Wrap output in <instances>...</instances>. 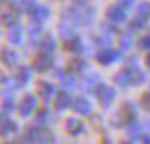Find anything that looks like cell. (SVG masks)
I'll list each match as a JSON object with an SVG mask.
<instances>
[{"mask_svg": "<svg viewBox=\"0 0 150 144\" xmlns=\"http://www.w3.org/2000/svg\"><path fill=\"white\" fill-rule=\"evenodd\" d=\"M36 105H37L36 97H34L33 94H26L23 99H21V104H20V107H18V112H20V115L23 118H26V117H29V115L33 113V110L36 108Z\"/></svg>", "mask_w": 150, "mask_h": 144, "instance_id": "cell-1", "label": "cell"}, {"mask_svg": "<svg viewBox=\"0 0 150 144\" xmlns=\"http://www.w3.org/2000/svg\"><path fill=\"white\" fill-rule=\"evenodd\" d=\"M52 66H53L52 57L44 55V53H39V55L34 58V63H33V68L36 70L37 73H45V71H49Z\"/></svg>", "mask_w": 150, "mask_h": 144, "instance_id": "cell-2", "label": "cell"}, {"mask_svg": "<svg viewBox=\"0 0 150 144\" xmlns=\"http://www.w3.org/2000/svg\"><path fill=\"white\" fill-rule=\"evenodd\" d=\"M18 20H20V10H18V8H15L13 5H11L10 8L2 10V13H0V23L7 24V26L16 24Z\"/></svg>", "mask_w": 150, "mask_h": 144, "instance_id": "cell-3", "label": "cell"}, {"mask_svg": "<svg viewBox=\"0 0 150 144\" xmlns=\"http://www.w3.org/2000/svg\"><path fill=\"white\" fill-rule=\"evenodd\" d=\"M0 60L7 68H15L18 65V53L11 49H2L0 50Z\"/></svg>", "mask_w": 150, "mask_h": 144, "instance_id": "cell-4", "label": "cell"}, {"mask_svg": "<svg viewBox=\"0 0 150 144\" xmlns=\"http://www.w3.org/2000/svg\"><path fill=\"white\" fill-rule=\"evenodd\" d=\"M37 94L44 102H49L50 97L55 94V86L49 81H39L37 83Z\"/></svg>", "mask_w": 150, "mask_h": 144, "instance_id": "cell-5", "label": "cell"}, {"mask_svg": "<svg viewBox=\"0 0 150 144\" xmlns=\"http://www.w3.org/2000/svg\"><path fill=\"white\" fill-rule=\"evenodd\" d=\"M55 47H57V44H55V39H53L52 34H45L39 42V50H40V53H44V55L52 57V53L55 52Z\"/></svg>", "mask_w": 150, "mask_h": 144, "instance_id": "cell-6", "label": "cell"}, {"mask_svg": "<svg viewBox=\"0 0 150 144\" xmlns=\"http://www.w3.org/2000/svg\"><path fill=\"white\" fill-rule=\"evenodd\" d=\"M7 39H8V42L13 44V46H20V44L23 42V29H21V26L11 24L7 31Z\"/></svg>", "mask_w": 150, "mask_h": 144, "instance_id": "cell-7", "label": "cell"}, {"mask_svg": "<svg viewBox=\"0 0 150 144\" xmlns=\"http://www.w3.org/2000/svg\"><path fill=\"white\" fill-rule=\"evenodd\" d=\"M97 97L98 101L102 102V105H110L111 101L115 99V91L111 88H107V86H98V91H97Z\"/></svg>", "mask_w": 150, "mask_h": 144, "instance_id": "cell-8", "label": "cell"}, {"mask_svg": "<svg viewBox=\"0 0 150 144\" xmlns=\"http://www.w3.org/2000/svg\"><path fill=\"white\" fill-rule=\"evenodd\" d=\"M65 128L68 130L69 134H73V136H78V134H81L82 131H84V125H82L78 118H73V117L66 118Z\"/></svg>", "mask_w": 150, "mask_h": 144, "instance_id": "cell-9", "label": "cell"}, {"mask_svg": "<svg viewBox=\"0 0 150 144\" xmlns=\"http://www.w3.org/2000/svg\"><path fill=\"white\" fill-rule=\"evenodd\" d=\"M29 15H31V20H33V21L42 23V21H45L47 18L50 16V10L47 7H44V5H37V7L34 8Z\"/></svg>", "mask_w": 150, "mask_h": 144, "instance_id": "cell-10", "label": "cell"}, {"mask_svg": "<svg viewBox=\"0 0 150 144\" xmlns=\"http://www.w3.org/2000/svg\"><path fill=\"white\" fill-rule=\"evenodd\" d=\"M65 49L69 50L73 53H79L82 50V44H81V39L76 36H71L68 39H65Z\"/></svg>", "mask_w": 150, "mask_h": 144, "instance_id": "cell-11", "label": "cell"}, {"mask_svg": "<svg viewBox=\"0 0 150 144\" xmlns=\"http://www.w3.org/2000/svg\"><path fill=\"white\" fill-rule=\"evenodd\" d=\"M107 16H108V20L115 21V23H120V21H123L124 18H126V13H124L120 7L111 5V7L107 10Z\"/></svg>", "mask_w": 150, "mask_h": 144, "instance_id": "cell-12", "label": "cell"}, {"mask_svg": "<svg viewBox=\"0 0 150 144\" xmlns=\"http://www.w3.org/2000/svg\"><path fill=\"white\" fill-rule=\"evenodd\" d=\"M69 105H71V99H69V96L66 94L65 91L58 92L55 97V108L57 110H65V108H68Z\"/></svg>", "mask_w": 150, "mask_h": 144, "instance_id": "cell-13", "label": "cell"}, {"mask_svg": "<svg viewBox=\"0 0 150 144\" xmlns=\"http://www.w3.org/2000/svg\"><path fill=\"white\" fill-rule=\"evenodd\" d=\"M29 78H31V71H29V68L28 66H20L18 68V71H16V75H15V81H16V84L18 86H23V84H26L28 81H29Z\"/></svg>", "mask_w": 150, "mask_h": 144, "instance_id": "cell-14", "label": "cell"}, {"mask_svg": "<svg viewBox=\"0 0 150 144\" xmlns=\"http://www.w3.org/2000/svg\"><path fill=\"white\" fill-rule=\"evenodd\" d=\"M73 108L81 115H87L89 112H91V104H89L84 97H78L74 101V104H73Z\"/></svg>", "mask_w": 150, "mask_h": 144, "instance_id": "cell-15", "label": "cell"}, {"mask_svg": "<svg viewBox=\"0 0 150 144\" xmlns=\"http://www.w3.org/2000/svg\"><path fill=\"white\" fill-rule=\"evenodd\" d=\"M118 58V53L113 52V50H102L100 53L97 55V60L102 63V65H110L111 62Z\"/></svg>", "mask_w": 150, "mask_h": 144, "instance_id": "cell-16", "label": "cell"}, {"mask_svg": "<svg viewBox=\"0 0 150 144\" xmlns=\"http://www.w3.org/2000/svg\"><path fill=\"white\" fill-rule=\"evenodd\" d=\"M16 128H18L16 121L10 120V118H5V121L0 125V134H2V136H7V134H10V133H15Z\"/></svg>", "mask_w": 150, "mask_h": 144, "instance_id": "cell-17", "label": "cell"}, {"mask_svg": "<svg viewBox=\"0 0 150 144\" xmlns=\"http://www.w3.org/2000/svg\"><path fill=\"white\" fill-rule=\"evenodd\" d=\"M40 31H42V26H40V23H37V21H33V23L29 24V28H28V37H29L31 42H36V41L39 39Z\"/></svg>", "mask_w": 150, "mask_h": 144, "instance_id": "cell-18", "label": "cell"}, {"mask_svg": "<svg viewBox=\"0 0 150 144\" xmlns=\"http://www.w3.org/2000/svg\"><path fill=\"white\" fill-rule=\"evenodd\" d=\"M82 70H84V62H82V60H71V62H69L68 71L71 73V75H78Z\"/></svg>", "mask_w": 150, "mask_h": 144, "instance_id": "cell-19", "label": "cell"}, {"mask_svg": "<svg viewBox=\"0 0 150 144\" xmlns=\"http://www.w3.org/2000/svg\"><path fill=\"white\" fill-rule=\"evenodd\" d=\"M4 110L5 112H13L15 110V99L10 92L4 96Z\"/></svg>", "mask_w": 150, "mask_h": 144, "instance_id": "cell-20", "label": "cell"}, {"mask_svg": "<svg viewBox=\"0 0 150 144\" xmlns=\"http://www.w3.org/2000/svg\"><path fill=\"white\" fill-rule=\"evenodd\" d=\"M20 7H21V10H24L26 13H31V11L37 7V2L36 0H20Z\"/></svg>", "mask_w": 150, "mask_h": 144, "instance_id": "cell-21", "label": "cell"}, {"mask_svg": "<svg viewBox=\"0 0 150 144\" xmlns=\"http://www.w3.org/2000/svg\"><path fill=\"white\" fill-rule=\"evenodd\" d=\"M47 121H49V110H47V108H40L36 115V123L44 125V123H47Z\"/></svg>", "mask_w": 150, "mask_h": 144, "instance_id": "cell-22", "label": "cell"}, {"mask_svg": "<svg viewBox=\"0 0 150 144\" xmlns=\"http://www.w3.org/2000/svg\"><path fill=\"white\" fill-rule=\"evenodd\" d=\"M62 88L63 89H69V88H73V86H74V78H73V76H62Z\"/></svg>", "mask_w": 150, "mask_h": 144, "instance_id": "cell-23", "label": "cell"}, {"mask_svg": "<svg viewBox=\"0 0 150 144\" xmlns=\"http://www.w3.org/2000/svg\"><path fill=\"white\" fill-rule=\"evenodd\" d=\"M149 13H150V5L149 4H142L139 7V15L140 16H147Z\"/></svg>", "mask_w": 150, "mask_h": 144, "instance_id": "cell-24", "label": "cell"}, {"mask_svg": "<svg viewBox=\"0 0 150 144\" xmlns=\"http://www.w3.org/2000/svg\"><path fill=\"white\" fill-rule=\"evenodd\" d=\"M140 46H142L144 49H150V36L144 37V39L140 41Z\"/></svg>", "mask_w": 150, "mask_h": 144, "instance_id": "cell-25", "label": "cell"}, {"mask_svg": "<svg viewBox=\"0 0 150 144\" xmlns=\"http://www.w3.org/2000/svg\"><path fill=\"white\" fill-rule=\"evenodd\" d=\"M5 121V117H4V110H0V123H4Z\"/></svg>", "mask_w": 150, "mask_h": 144, "instance_id": "cell-26", "label": "cell"}, {"mask_svg": "<svg viewBox=\"0 0 150 144\" xmlns=\"http://www.w3.org/2000/svg\"><path fill=\"white\" fill-rule=\"evenodd\" d=\"M0 81H5V78H4V73L0 71Z\"/></svg>", "mask_w": 150, "mask_h": 144, "instance_id": "cell-27", "label": "cell"}, {"mask_svg": "<svg viewBox=\"0 0 150 144\" xmlns=\"http://www.w3.org/2000/svg\"><path fill=\"white\" fill-rule=\"evenodd\" d=\"M74 2H78V4H86V0H74Z\"/></svg>", "mask_w": 150, "mask_h": 144, "instance_id": "cell-28", "label": "cell"}, {"mask_svg": "<svg viewBox=\"0 0 150 144\" xmlns=\"http://www.w3.org/2000/svg\"><path fill=\"white\" fill-rule=\"evenodd\" d=\"M145 62H147V65H149V66H150V55H149V57H147V60H145Z\"/></svg>", "mask_w": 150, "mask_h": 144, "instance_id": "cell-29", "label": "cell"}, {"mask_svg": "<svg viewBox=\"0 0 150 144\" xmlns=\"http://www.w3.org/2000/svg\"><path fill=\"white\" fill-rule=\"evenodd\" d=\"M0 2H4V0H0Z\"/></svg>", "mask_w": 150, "mask_h": 144, "instance_id": "cell-30", "label": "cell"}, {"mask_svg": "<svg viewBox=\"0 0 150 144\" xmlns=\"http://www.w3.org/2000/svg\"><path fill=\"white\" fill-rule=\"evenodd\" d=\"M0 125H2V123H0Z\"/></svg>", "mask_w": 150, "mask_h": 144, "instance_id": "cell-31", "label": "cell"}]
</instances>
